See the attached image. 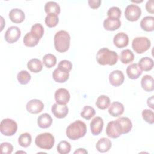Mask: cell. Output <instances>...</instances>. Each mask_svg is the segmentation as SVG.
Wrapping results in <instances>:
<instances>
[{
	"mask_svg": "<svg viewBox=\"0 0 154 154\" xmlns=\"http://www.w3.org/2000/svg\"><path fill=\"white\" fill-rule=\"evenodd\" d=\"M39 40L40 39L31 32L26 33L23 39L24 45L28 47H34L36 46L38 43Z\"/></svg>",
	"mask_w": 154,
	"mask_h": 154,
	"instance_id": "cell-29",
	"label": "cell"
},
{
	"mask_svg": "<svg viewBox=\"0 0 154 154\" xmlns=\"http://www.w3.org/2000/svg\"><path fill=\"white\" fill-rule=\"evenodd\" d=\"M36 146L45 150L51 149L55 143V138L53 135L49 132H45L38 135L35 139Z\"/></svg>",
	"mask_w": 154,
	"mask_h": 154,
	"instance_id": "cell-4",
	"label": "cell"
},
{
	"mask_svg": "<svg viewBox=\"0 0 154 154\" xmlns=\"http://www.w3.org/2000/svg\"><path fill=\"white\" fill-rule=\"evenodd\" d=\"M45 23L49 28H53L57 26L59 22V19L57 14L51 13L48 14L45 18Z\"/></svg>",
	"mask_w": 154,
	"mask_h": 154,
	"instance_id": "cell-34",
	"label": "cell"
},
{
	"mask_svg": "<svg viewBox=\"0 0 154 154\" xmlns=\"http://www.w3.org/2000/svg\"><path fill=\"white\" fill-rule=\"evenodd\" d=\"M106 133L108 137L112 138H117L122 135L116 121H111L107 124Z\"/></svg>",
	"mask_w": 154,
	"mask_h": 154,
	"instance_id": "cell-16",
	"label": "cell"
},
{
	"mask_svg": "<svg viewBox=\"0 0 154 154\" xmlns=\"http://www.w3.org/2000/svg\"><path fill=\"white\" fill-rule=\"evenodd\" d=\"M147 102L148 106L153 109V96L148 98Z\"/></svg>",
	"mask_w": 154,
	"mask_h": 154,
	"instance_id": "cell-45",
	"label": "cell"
},
{
	"mask_svg": "<svg viewBox=\"0 0 154 154\" xmlns=\"http://www.w3.org/2000/svg\"><path fill=\"white\" fill-rule=\"evenodd\" d=\"M52 123V119L51 116L47 113L41 114L37 119V125L40 128H48L51 126Z\"/></svg>",
	"mask_w": 154,
	"mask_h": 154,
	"instance_id": "cell-23",
	"label": "cell"
},
{
	"mask_svg": "<svg viewBox=\"0 0 154 154\" xmlns=\"http://www.w3.org/2000/svg\"><path fill=\"white\" fill-rule=\"evenodd\" d=\"M114 45L118 48H123L128 46L129 43V37L124 32H119L115 35L113 39Z\"/></svg>",
	"mask_w": 154,
	"mask_h": 154,
	"instance_id": "cell-17",
	"label": "cell"
},
{
	"mask_svg": "<svg viewBox=\"0 0 154 154\" xmlns=\"http://www.w3.org/2000/svg\"><path fill=\"white\" fill-rule=\"evenodd\" d=\"M9 17L13 23H20L24 20L25 15L22 10L19 8H13L11 10L9 13Z\"/></svg>",
	"mask_w": 154,
	"mask_h": 154,
	"instance_id": "cell-18",
	"label": "cell"
},
{
	"mask_svg": "<svg viewBox=\"0 0 154 154\" xmlns=\"http://www.w3.org/2000/svg\"><path fill=\"white\" fill-rule=\"evenodd\" d=\"M150 40L145 37L135 38L132 42V48L137 54H143L147 51L150 47Z\"/></svg>",
	"mask_w": 154,
	"mask_h": 154,
	"instance_id": "cell-5",
	"label": "cell"
},
{
	"mask_svg": "<svg viewBox=\"0 0 154 154\" xmlns=\"http://www.w3.org/2000/svg\"><path fill=\"white\" fill-rule=\"evenodd\" d=\"M17 125L11 119H4L1 122L0 130L1 133L5 136H12L17 131Z\"/></svg>",
	"mask_w": 154,
	"mask_h": 154,
	"instance_id": "cell-6",
	"label": "cell"
},
{
	"mask_svg": "<svg viewBox=\"0 0 154 154\" xmlns=\"http://www.w3.org/2000/svg\"><path fill=\"white\" fill-rule=\"evenodd\" d=\"M31 75L26 70H22L17 73V79L19 82L22 85L27 84L31 80Z\"/></svg>",
	"mask_w": 154,
	"mask_h": 154,
	"instance_id": "cell-35",
	"label": "cell"
},
{
	"mask_svg": "<svg viewBox=\"0 0 154 154\" xmlns=\"http://www.w3.org/2000/svg\"><path fill=\"white\" fill-rule=\"evenodd\" d=\"M146 10L152 14H153L154 13V3L153 1L150 0L148 1L146 4Z\"/></svg>",
	"mask_w": 154,
	"mask_h": 154,
	"instance_id": "cell-44",
	"label": "cell"
},
{
	"mask_svg": "<svg viewBox=\"0 0 154 154\" xmlns=\"http://www.w3.org/2000/svg\"><path fill=\"white\" fill-rule=\"evenodd\" d=\"M138 66L142 71H150L153 67V60L148 57L141 58L138 61Z\"/></svg>",
	"mask_w": 154,
	"mask_h": 154,
	"instance_id": "cell-26",
	"label": "cell"
},
{
	"mask_svg": "<svg viewBox=\"0 0 154 154\" xmlns=\"http://www.w3.org/2000/svg\"><path fill=\"white\" fill-rule=\"evenodd\" d=\"M118 54L113 51H111L106 48L100 49L96 54V60L100 65L113 66L118 61Z\"/></svg>",
	"mask_w": 154,
	"mask_h": 154,
	"instance_id": "cell-2",
	"label": "cell"
},
{
	"mask_svg": "<svg viewBox=\"0 0 154 154\" xmlns=\"http://www.w3.org/2000/svg\"><path fill=\"white\" fill-rule=\"evenodd\" d=\"M70 98V93L66 88H58L55 93V99L58 104L66 105L69 102Z\"/></svg>",
	"mask_w": 154,
	"mask_h": 154,
	"instance_id": "cell-10",
	"label": "cell"
},
{
	"mask_svg": "<svg viewBox=\"0 0 154 154\" xmlns=\"http://www.w3.org/2000/svg\"><path fill=\"white\" fill-rule=\"evenodd\" d=\"M133 52L128 49L123 50L120 54V60L123 64H129L134 60Z\"/></svg>",
	"mask_w": 154,
	"mask_h": 154,
	"instance_id": "cell-30",
	"label": "cell"
},
{
	"mask_svg": "<svg viewBox=\"0 0 154 154\" xmlns=\"http://www.w3.org/2000/svg\"><path fill=\"white\" fill-rule=\"evenodd\" d=\"M43 63L48 68H51L54 67L57 63L56 57L51 54H48L43 57Z\"/></svg>",
	"mask_w": 154,
	"mask_h": 154,
	"instance_id": "cell-33",
	"label": "cell"
},
{
	"mask_svg": "<svg viewBox=\"0 0 154 154\" xmlns=\"http://www.w3.org/2000/svg\"><path fill=\"white\" fill-rule=\"evenodd\" d=\"M141 15V8L135 4L128 5L125 10L126 19L131 22H135L138 20Z\"/></svg>",
	"mask_w": 154,
	"mask_h": 154,
	"instance_id": "cell-7",
	"label": "cell"
},
{
	"mask_svg": "<svg viewBox=\"0 0 154 154\" xmlns=\"http://www.w3.org/2000/svg\"><path fill=\"white\" fill-rule=\"evenodd\" d=\"M124 112L123 105L119 102H114L109 106L108 112L113 117H119Z\"/></svg>",
	"mask_w": 154,
	"mask_h": 154,
	"instance_id": "cell-21",
	"label": "cell"
},
{
	"mask_svg": "<svg viewBox=\"0 0 154 154\" xmlns=\"http://www.w3.org/2000/svg\"><path fill=\"white\" fill-rule=\"evenodd\" d=\"M21 35L20 29L16 26L9 27L6 31L4 38L7 42L9 43H13L17 42Z\"/></svg>",
	"mask_w": 154,
	"mask_h": 154,
	"instance_id": "cell-8",
	"label": "cell"
},
{
	"mask_svg": "<svg viewBox=\"0 0 154 154\" xmlns=\"http://www.w3.org/2000/svg\"><path fill=\"white\" fill-rule=\"evenodd\" d=\"M31 136L29 133L25 132L22 134L19 138H18V143L19 144L23 147H28L30 146L31 143Z\"/></svg>",
	"mask_w": 154,
	"mask_h": 154,
	"instance_id": "cell-32",
	"label": "cell"
},
{
	"mask_svg": "<svg viewBox=\"0 0 154 154\" xmlns=\"http://www.w3.org/2000/svg\"><path fill=\"white\" fill-rule=\"evenodd\" d=\"M142 88L147 92L152 91L154 90V81L152 76L145 75L141 80Z\"/></svg>",
	"mask_w": 154,
	"mask_h": 154,
	"instance_id": "cell-25",
	"label": "cell"
},
{
	"mask_svg": "<svg viewBox=\"0 0 154 154\" xmlns=\"http://www.w3.org/2000/svg\"><path fill=\"white\" fill-rule=\"evenodd\" d=\"M112 146L111 141L107 138H102L96 143V148L101 153H105L109 150Z\"/></svg>",
	"mask_w": 154,
	"mask_h": 154,
	"instance_id": "cell-22",
	"label": "cell"
},
{
	"mask_svg": "<svg viewBox=\"0 0 154 154\" xmlns=\"http://www.w3.org/2000/svg\"><path fill=\"white\" fill-rule=\"evenodd\" d=\"M52 77L54 81L58 83L66 82L69 78V72L61 67H58L52 73Z\"/></svg>",
	"mask_w": 154,
	"mask_h": 154,
	"instance_id": "cell-9",
	"label": "cell"
},
{
	"mask_svg": "<svg viewBox=\"0 0 154 154\" xmlns=\"http://www.w3.org/2000/svg\"><path fill=\"white\" fill-rule=\"evenodd\" d=\"M28 69L32 73H37L40 72L43 69L42 63L39 59H31L27 63Z\"/></svg>",
	"mask_w": 154,
	"mask_h": 154,
	"instance_id": "cell-27",
	"label": "cell"
},
{
	"mask_svg": "<svg viewBox=\"0 0 154 154\" xmlns=\"http://www.w3.org/2000/svg\"><path fill=\"white\" fill-rule=\"evenodd\" d=\"M140 26L144 31L150 32L154 29V17L153 16H146L142 19Z\"/></svg>",
	"mask_w": 154,
	"mask_h": 154,
	"instance_id": "cell-24",
	"label": "cell"
},
{
	"mask_svg": "<svg viewBox=\"0 0 154 154\" xmlns=\"http://www.w3.org/2000/svg\"><path fill=\"white\" fill-rule=\"evenodd\" d=\"M58 67H63L66 70H67L69 72H70L72 69V63L69 61V60H64L61 61L58 65Z\"/></svg>",
	"mask_w": 154,
	"mask_h": 154,
	"instance_id": "cell-42",
	"label": "cell"
},
{
	"mask_svg": "<svg viewBox=\"0 0 154 154\" xmlns=\"http://www.w3.org/2000/svg\"><path fill=\"white\" fill-rule=\"evenodd\" d=\"M87 132V126L85 123L78 120L70 123L66 129V135L72 140H76L83 137Z\"/></svg>",
	"mask_w": 154,
	"mask_h": 154,
	"instance_id": "cell-1",
	"label": "cell"
},
{
	"mask_svg": "<svg viewBox=\"0 0 154 154\" xmlns=\"http://www.w3.org/2000/svg\"><path fill=\"white\" fill-rule=\"evenodd\" d=\"M30 32L40 40L44 34V28L42 24L35 23L32 26Z\"/></svg>",
	"mask_w": 154,
	"mask_h": 154,
	"instance_id": "cell-38",
	"label": "cell"
},
{
	"mask_svg": "<svg viewBox=\"0 0 154 154\" xmlns=\"http://www.w3.org/2000/svg\"><path fill=\"white\" fill-rule=\"evenodd\" d=\"M54 41L55 49L61 53L65 52L69 49L70 36L66 31L60 30L55 34Z\"/></svg>",
	"mask_w": 154,
	"mask_h": 154,
	"instance_id": "cell-3",
	"label": "cell"
},
{
	"mask_svg": "<svg viewBox=\"0 0 154 154\" xmlns=\"http://www.w3.org/2000/svg\"><path fill=\"white\" fill-rule=\"evenodd\" d=\"M45 11L47 14H55L58 15L60 13L61 9L60 5L54 1H48L46 3L45 7Z\"/></svg>",
	"mask_w": 154,
	"mask_h": 154,
	"instance_id": "cell-28",
	"label": "cell"
},
{
	"mask_svg": "<svg viewBox=\"0 0 154 154\" xmlns=\"http://www.w3.org/2000/svg\"><path fill=\"white\" fill-rule=\"evenodd\" d=\"M0 149L1 152L2 154H10L13 150V147L11 144L7 142L2 143L0 146Z\"/></svg>",
	"mask_w": 154,
	"mask_h": 154,
	"instance_id": "cell-41",
	"label": "cell"
},
{
	"mask_svg": "<svg viewBox=\"0 0 154 154\" xmlns=\"http://www.w3.org/2000/svg\"><path fill=\"white\" fill-rule=\"evenodd\" d=\"M103 27L107 31H115L121 26V21L118 19L108 17L103 21Z\"/></svg>",
	"mask_w": 154,
	"mask_h": 154,
	"instance_id": "cell-20",
	"label": "cell"
},
{
	"mask_svg": "<svg viewBox=\"0 0 154 154\" xmlns=\"http://www.w3.org/2000/svg\"><path fill=\"white\" fill-rule=\"evenodd\" d=\"M89 6L93 9H96L99 8L101 4L100 0H89L88 1Z\"/></svg>",
	"mask_w": 154,
	"mask_h": 154,
	"instance_id": "cell-43",
	"label": "cell"
},
{
	"mask_svg": "<svg viewBox=\"0 0 154 154\" xmlns=\"http://www.w3.org/2000/svg\"><path fill=\"white\" fill-rule=\"evenodd\" d=\"M103 121L100 117H96L90 122V130L93 135H99L103 129Z\"/></svg>",
	"mask_w": 154,
	"mask_h": 154,
	"instance_id": "cell-15",
	"label": "cell"
},
{
	"mask_svg": "<svg viewBox=\"0 0 154 154\" xmlns=\"http://www.w3.org/2000/svg\"><path fill=\"white\" fill-rule=\"evenodd\" d=\"M142 117L145 122L149 124H153L154 123V113L153 111L150 109H144L142 111Z\"/></svg>",
	"mask_w": 154,
	"mask_h": 154,
	"instance_id": "cell-39",
	"label": "cell"
},
{
	"mask_svg": "<svg viewBox=\"0 0 154 154\" xmlns=\"http://www.w3.org/2000/svg\"><path fill=\"white\" fill-rule=\"evenodd\" d=\"M26 108L29 113L38 114L42 111L44 108V105L40 100L34 99L27 102Z\"/></svg>",
	"mask_w": 154,
	"mask_h": 154,
	"instance_id": "cell-11",
	"label": "cell"
},
{
	"mask_svg": "<svg viewBox=\"0 0 154 154\" xmlns=\"http://www.w3.org/2000/svg\"><path fill=\"white\" fill-rule=\"evenodd\" d=\"M122 134H127L131 131L132 128V124L128 117H121L116 120Z\"/></svg>",
	"mask_w": 154,
	"mask_h": 154,
	"instance_id": "cell-13",
	"label": "cell"
},
{
	"mask_svg": "<svg viewBox=\"0 0 154 154\" xmlns=\"http://www.w3.org/2000/svg\"><path fill=\"white\" fill-rule=\"evenodd\" d=\"M52 112L57 118L63 119L67 115L69 108L66 105H60L56 103L52 106Z\"/></svg>",
	"mask_w": 154,
	"mask_h": 154,
	"instance_id": "cell-14",
	"label": "cell"
},
{
	"mask_svg": "<svg viewBox=\"0 0 154 154\" xmlns=\"http://www.w3.org/2000/svg\"><path fill=\"white\" fill-rule=\"evenodd\" d=\"M126 74L129 78L136 79L141 75L142 70L137 63H133L128 66L126 69Z\"/></svg>",
	"mask_w": 154,
	"mask_h": 154,
	"instance_id": "cell-19",
	"label": "cell"
},
{
	"mask_svg": "<svg viewBox=\"0 0 154 154\" xmlns=\"http://www.w3.org/2000/svg\"><path fill=\"white\" fill-rule=\"evenodd\" d=\"M122 11L120 9L117 7H112L109 8L107 12V15L108 17L113 19H118L121 16Z\"/></svg>",
	"mask_w": 154,
	"mask_h": 154,
	"instance_id": "cell-40",
	"label": "cell"
},
{
	"mask_svg": "<svg viewBox=\"0 0 154 154\" xmlns=\"http://www.w3.org/2000/svg\"><path fill=\"white\" fill-rule=\"evenodd\" d=\"M125 80V76L123 72L119 70H113L109 73V81L110 84L114 86L118 87L122 85Z\"/></svg>",
	"mask_w": 154,
	"mask_h": 154,
	"instance_id": "cell-12",
	"label": "cell"
},
{
	"mask_svg": "<svg viewBox=\"0 0 154 154\" xmlns=\"http://www.w3.org/2000/svg\"><path fill=\"white\" fill-rule=\"evenodd\" d=\"M110 105L109 98L105 95H100L97 99L96 102V106L100 109H105Z\"/></svg>",
	"mask_w": 154,
	"mask_h": 154,
	"instance_id": "cell-31",
	"label": "cell"
},
{
	"mask_svg": "<svg viewBox=\"0 0 154 154\" xmlns=\"http://www.w3.org/2000/svg\"><path fill=\"white\" fill-rule=\"evenodd\" d=\"M57 149L60 154H67L70 152L71 145L66 141H61L58 143Z\"/></svg>",
	"mask_w": 154,
	"mask_h": 154,
	"instance_id": "cell-37",
	"label": "cell"
},
{
	"mask_svg": "<svg viewBox=\"0 0 154 154\" xmlns=\"http://www.w3.org/2000/svg\"><path fill=\"white\" fill-rule=\"evenodd\" d=\"M95 114L96 111L94 109L90 106L87 105L82 108L81 112V116L86 120H90L95 115Z\"/></svg>",
	"mask_w": 154,
	"mask_h": 154,
	"instance_id": "cell-36",
	"label": "cell"
},
{
	"mask_svg": "<svg viewBox=\"0 0 154 154\" xmlns=\"http://www.w3.org/2000/svg\"><path fill=\"white\" fill-rule=\"evenodd\" d=\"M88 153V152L82 148L78 149V150H76V151L74 152V153Z\"/></svg>",
	"mask_w": 154,
	"mask_h": 154,
	"instance_id": "cell-46",
	"label": "cell"
}]
</instances>
